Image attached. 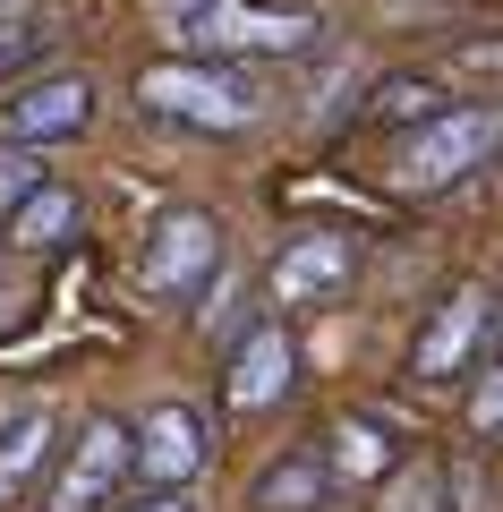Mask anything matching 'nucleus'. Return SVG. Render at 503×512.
Masks as SVG:
<instances>
[{
	"instance_id": "4",
	"label": "nucleus",
	"mask_w": 503,
	"mask_h": 512,
	"mask_svg": "<svg viewBox=\"0 0 503 512\" xmlns=\"http://www.w3.org/2000/svg\"><path fill=\"white\" fill-rule=\"evenodd\" d=\"M222 265H231V239L205 205H162L137 239V291L162 299V308H188Z\"/></svg>"
},
{
	"instance_id": "9",
	"label": "nucleus",
	"mask_w": 503,
	"mask_h": 512,
	"mask_svg": "<svg viewBox=\"0 0 503 512\" xmlns=\"http://www.w3.org/2000/svg\"><path fill=\"white\" fill-rule=\"evenodd\" d=\"M214 461V419L197 402H154L137 419V478L145 487H197Z\"/></svg>"
},
{
	"instance_id": "6",
	"label": "nucleus",
	"mask_w": 503,
	"mask_h": 512,
	"mask_svg": "<svg viewBox=\"0 0 503 512\" xmlns=\"http://www.w3.org/2000/svg\"><path fill=\"white\" fill-rule=\"evenodd\" d=\"M94 128V77L86 69H52V77H26V86H9V103H0V137L9 146H69V137H86Z\"/></svg>"
},
{
	"instance_id": "22",
	"label": "nucleus",
	"mask_w": 503,
	"mask_h": 512,
	"mask_svg": "<svg viewBox=\"0 0 503 512\" xmlns=\"http://www.w3.org/2000/svg\"><path fill=\"white\" fill-rule=\"evenodd\" d=\"M18 325H26V299H18V291H0V333H18Z\"/></svg>"
},
{
	"instance_id": "17",
	"label": "nucleus",
	"mask_w": 503,
	"mask_h": 512,
	"mask_svg": "<svg viewBox=\"0 0 503 512\" xmlns=\"http://www.w3.org/2000/svg\"><path fill=\"white\" fill-rule=\"evenodd\" d=\"M376 512H452V478L427 470V461H401V470L384 478V504Z\"/></svg>"
},
{
	"instance_id": "1",
	"label": "nucleus",
	"mask_w": 503,
	"mask_h": 512,
	"mask_svg": "<svg viewBox=\"0 0 503 512\" xmlns=\"http://www.w3.org/2000/svg\"><path fill=\"white\" fill-rule=\"evenodd\" d=\"M137 111L162 128H188V137H248L265 120V86L231 60H154L137 69Z\"/></svg>"
},
{
	"instance_id": "3",
	"label": "nucleus",
	"mask_w": 503,
	"mask_h": 512,
	"mask_svg": "<svg viewBox=\"0 0 503 512\" xmlns=\"http://www.w3.org/2000/svg\"><path fill=\"white\" fill-rule=\"evenodd\" d=\"M180 43L197 60H231V69H248V60H299L324 43V18L316 9H290V0H214V9H197V18L180 26Z\"/></svg>"
},
{
	"instance_id": "10",
	"label": "nucleus",
	"mask_w": 503,
	"mask_h": 512,
	"mask_svg": "<svg viewBox=\"0 0 503 512\" xmlns=\"http://www.w3.org/2000/svg\"><path fill=\"white\" fill-rule=\"evenodd\" d=\"M350 274H359V239L350 231H299V239H282L265 291H273V308H324V299L350 291Z\"/></svg>"
},
{
	"instance_id": "7",
	"label": "nucleus",
	"mask_w": 503,
	"mask_h": 512,
	"mask_svg": "<svg viewBox=\"0 0 503 512\" xmlns=\"http://www.w3.org/2000/svg\"><path fill=\"white\" fill-rule=\"evenodd\" d=\"M290 384H299V342H290L282 316H256V325L231 342V367H222V402H231V419H265V410H282V402H290Z\"/></svg>"
},
{
	"instance_id": "16",
	"label": "nucleus",
	"mask_w": 503,
	"mask_h": 512,
	"mask_svg": "<svg viewBox=\"0 0 503 512\" xmlns=\"http://www.w3.org/2000/svg\"><path fill=\"white\" fill-rule=\"evenodd\" d=\"M435 111H444V86H435V77H410V69L367 94V120H384V128H418V120H435Z\"/></svg>"
},
{
	"instance_id": "8",
	"label": "nucleus",
	"mask_w": 503,
	"mask_h": 512,
	"mask_svg": "<svg viewBox=\"0 0 503 512\" xmlns=\"http://www.w3.org/2000/svg\"><path fill=\"white\" fill-rule=\"evenodd\" d=\"M486 282H461V291H444V308L427 316V333L410 342V376L418 384H461L469 367L486 359Z\"/></svg>"
},
{
	"instance_id": "5",
	"label": "nucleus",
	"mask_w": 503,
	"mask_h": 512,
	"mask_svg": "<svg viewBox=\"0 0 503 512\" xmlns=\"http://www.w3.org/2000/svg\"><path fill=\"white\" fill-rule=\"evenodd\" d=\"M137 478V427L111 419V410H94L86 427H77V444L60 453L52 487H43V512H111V495Z\"/></svg>"
},
{
	"instance_id": "13",
	"label": "nucleus",
	"mask_w": 503,
	"mask_h": 512,
	"mask_svg": "<svg viewBox=\"0 0 503 512\" xmlns=\"http://www.w3.org/2000/svg\"><path fill=\"white\" fill-rule=\"evenodd\" d=\"M77 222H86V205H77V188L43 180L35 197L18 205V214L0 222V231H9V248H26V256H60V248L77 239Z\"/></svg>"
},
{
	"instance_id": "21",
	"label": "nucleus",
	"mask_w": 503,
	"mask_h": 512,
	"mask_svg": "<svg viewBox=\"0 0 503 512\" xmlns=\"http://www.w3.org/2000/svg\"><path fill=\"white\" fill-rule=\"evenodd\" d=\"M197 9H214V0H154V18H162V35H180Z\"/></svg>"
},
{
	"instance_id": "20",
	"label": "nucleus",
	"mask_w": 503,
	"mask_h": 512,
	"mask_svg": "<svg viewBox=\"0 0 503 512\" xmlns=\"http://www.w3.org/2000/svg\"><path fill=\"white\" fill-rule=\"evenodd\" d=\"M120 512H197V495L188 487H154V495H137V504H120Z\"/></svg>"
},
{
	"instance_id": "18",
	"label": "nucleus",
	"mask_w": 503,
	"mask_h": 512,
	"mask_svg": "<svg viewBox=\"0 0 503 512\" xmlns=\"http://www.w3.org/2000/svg\"><path fill=\"white\" fill-rule=\"evenodd\" d=\"M43 180H52V171H43V154H35V146H9V137H0V222L18 214V205L35 197Z\"/></svg>"
},
{
	"instance_id": "14",
	"label": "nucleus",
	"mask_w": 503,
	"mask_h": 512,
	"mask_svg": "<svg viewBox=\"0 0 503 512\" xmlns=\"http://www.w3.org/2000/svg\"><path fill=\"white\" fill-rule=\"evenodd\" d=\"M324 470H333V487H376V478L401 470V444L384 436L376 419H342V427H333V453H324Z\"/></svg>"
},
{
	"instance_id": "15",
	"label": "nucleus",
	"mask_w": 503,
	"mask_h": 512,
	"mask_svg": "<svg viewBox=\"0 0 503 512\" xmlns=\"http://www.w3.org/2000/svg\"><path fill=\"white\" fill-rule=\"evenodd\" d=\"M52 43H60V18H52V9L9 0V9H0V86H26L35 60H52Z\"/></svg>"
},
{
	"instance_id": "23",
	"label": "nucleus",
	"mask_w": 503,
	"mask_h": 512,
	"mask_svg": "<svg viewBox=\"0 0 503 512\" xmlns=\"http://www.w3.org/2000/svg\"><path fill=\"white\" fill-rule=\"evenodd\" d=\"M0 9H9V0H0Z\"/></svg>"
},
{
	"instance_id": "2",
	"label": "nucleus",
	"mask_w": 503,
	"mask_h": 512,
	"mask_svg": "<svg viewBox=\"0 0 503 512\" xmlns=\"http://www.w3.org/2000/svg\"><path fill=\"white\" fill-rule=\"evenodd\" d=\"M486 163H503V103H444L393 146V188L401 197H452Z\"/></svg>"
},
{
	"instance_id": "11",
	"label": "nucleus",
	"mask_w": 503,
	"mask_h": 512,
	"mask_svg": "<svg viewBox=\"0 0 503 512\" xmlns=\"http://www.w3.org/2000/svg\"><path fill=\"white\" fill-rule=\"evenodd\" d=\"M52 453H60V410L52 402H18L0 419V512H18L26 495L43 487Z\"/></svg>"
},
{
	"instance_id": "12",
	"label": "nucleus",
	"mask_w": 503,
	"mask_h": 512,
	"mask_svg": "<svg viewBox=\"0 0 503 512\" xmlns=\"http://www.w3.org/2000/svg\"><path fill=\"white\" fill-rule=\"evenodd\" d=\"M333 504V470H324V453H282L256 470L248 487V512H324Z\"/></svg>"
},
{
	"instance_id": "19",
	"label": "nucleus",
	"mask_w": 503,
	"mask_h": 512,
	"mask_svg": "<svg viewBox=\"0 0 503 512\" xmlns=\"http://www.w3.org/2000/svg\"><path fill=\"white\" fill-rule=\"evenodd\" d=\"M469 436L503 444V359H486V376L469 384Z\"/></svg>"
}]
</instances>
